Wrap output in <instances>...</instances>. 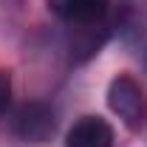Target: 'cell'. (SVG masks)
Returning a JSON list of instances; mask_svg holds the SVG:
<instances>
[{"mask_svg":"<svg viewBox=\"0 0 147 147\" xmlns=\"http://www.w3.org/2000/svg\"><path fill=\"white\" fill-rule=\"evenodd\" d=\"M48 9L76 28V26L102 23V17L110 9V0H48Z\"/></svg>","mask_w":147,"mask_h":147,"instance_id":"cell-3","label":"cell"},{"mask_svg":"<svg viewBox=\"0 0 147 147\" xmlns=\"http://www.w3.org/2000/svg\"><path fill=\"white\" fill-rule=\"evenodd\" d=\"M11 105V74L0 68V116Z\"/></svg>","mask_w":147,"mask_h":147,"instance_id":"cell-5","label":"cell"},{"mask_svg":"<svg viewBox=\"0 0 147 147\" xmlns=\"http://www.w3.org/2000/svg\"><path fill=\"white\" fill-rule=\"evenodd\" d=\"M108 108L125 122V127L142 130L147 122V93L142 82L130 74L113 76V82L108 85Z\"/></svg>","mask_w":147,"mask_h":147,"instance_id":"cell-1","label":"cell"},{"mask_svg":"<svg viewBox=\"0 0 147 147\" xmlns=\"http://www.w3.org/2000/svg\"><path fill=\"white\" fill-rule=\"evenodd\" d=\"M65 147H113V127L102 116H82L68 130Z\"/></svg>","mask_w":147,"mask_h":147,"instance_id":"cell-4","label":"cell"},{"mask_svg":"<svg viewBox=\"0 0 147 147\" xmlns=\"http://www.w3.org/2000/svg\"><path fill=\"white\" fill-rule=\"evenodd\" d=\"M11 130L26 144H45V142H51L57 130V116L51 105H45V102H26L17 108L14 119H11Z\"/></svg>","mask_w":147,"mask_h":147,"instance_id":"cell-2","label":"cell"}]
</instances>
